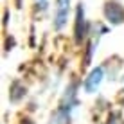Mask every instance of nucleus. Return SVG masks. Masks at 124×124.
<instances>
[{"label": "nucleus", "mask_w": 124, "mask_h": 124, "mask_svg": "<svg viewBox=\"0 0 124 124\" xmlns=\"http://www.w3.org/2000/svg\"><path fill=\"white\" fill-rule=\"evenodd\" d=\"M104 13H106V18H108L112 23H121L124 20V9L115 2H110L108 6H106Z\"/></svg>", "instance_id": "f257e3e1"}, {"label": "nucleus", "mask_w": 124, "mask_h": 124, "mask_svg": "<svg viewBox=\"0 0 124 124\" xmlns=\"http://www.w3.org/2000/svg\"><path fill=\"white\" fill-rule=\"evenodd\" d=\"M68 4L70 0H58V9H56V29H61L67 23L68 18Z\"/></svg>", "instance_id": "f03ea898"}, {"label": "nucleus", "mask_w": 124, "mask_h": 124, "mask_svg": "<svg viewBox=\"0 0 124 124\" xmlns=\"http://www.w3.org/2000/svg\"><path fill=\"white\" fill-rule=\"evenodd\" d=\"M86 36V25H85V11L83 6L78 7V16H76V40L81 41Z\"/></svg>", "instance_id": "7ed1b4c3"}, {"label": "nucleus", "mask_w": 124, "mask_h": 124, "mask_svg": "<svg viewBox=\"0 0 124 124\" xmlns=\"http://www.w3.org/2000/svg\"><path fill=\"white\" fill-rule=\"evenodd\" d=\"M101 79H102V68H95V70L90 74V78L85 81V86H86V90H88V92L95 90V88L99 86Z\"/></svg>", "instance_id": "20e7f679"}, {"label": "nucleus", "mask_w": 124, "mask_h": 124, "mask_svg": "<svg viewBox=\"0 0 124 124\" xmlns=\"http://www.w3.org/2000/svg\"><path fill=\"white\" fill-rule=\"evenodd\" d=\"M38 2H41V7H45V0H38Z\"/></svg>", "instance_id": "39448f33"}]
</instances>
